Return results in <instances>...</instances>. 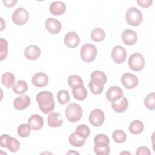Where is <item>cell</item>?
Wrapping results in <instances>:
<instances>
[{
  "mask_svg": "<svg viewBox=\"0 0 155 155\" xmlns=\"http://www.w3.org/2000/svg\"><path fill=\"white\" fill-rule=\"evenodd\" d=\"M36 99L39 105V109L42 113L48 114L54 110L55 104L51 92L42 91L37 94Z\"/></svg>",
  "mask_w": 155,
  "mask_h": 155,
  "instance_id": "1",
  "label": "cell"
},
{
  "mask_svg": "<svg viewBox=\"0 0 155 155\" xmlns=\"http://www.w3.org/2000/svg\"><path fill=\"white\" fill-rule=\"evenodd\" d=\"M65 115L67 120L70 122L79 121L82 116V110L80 105L76 103L68 104L65 110Z\"/></svg>",
  "mask_w": 155,
  "mask_h": 155,
  "instance_id": "2",
  "label": "cell"
},
{
  "mask_svg": "<svg viewBox=\"0 0 155 155\" xmlns=\"http://www.w3.org/2000/svg\"><path fill=\"white\" fill-rule=\"evenodd\" d=\"M97 50L96 46L92 44L87 43L82 45L80 50L81 59L85 62L89 63L93 61L97 55Z\"/></svg>",
  "mask_w": 155,
  "mask_h": 155,
  "instance_id": "3",
  "label": "cell"
},
{
  "mask_svg": "<svg viewBox=\"0 0 155 155\" xmlns=\"http://www.w3.org/2000/svg\"><path fill=\"white\" fill-rule=\"evenodd\" d=\"M125 19L127 22L132 26H138L140 24L143 19L142 12L136 7L129 8L125 13Z\"/></svg>",
  "mask_w": 155,
  "mask_h": 155,
  "instance_id": "4",
  "label": "cell"
},
{
  "mask_svg": "<svg viewBox=\"0 0 155 155\" xmlns=\"http://www.w3.org/2000/svg\"><path fill=\"white\" fill-rule=\"evenodd\" d=\"M0 143L1 147L7 148L12 153L17 152L20 148L19 142L7 134H3L1 136Z\"/></svg>",
  "mask_w": 155,
  "mask_h": 155,
  "instance_id": "5",
  "label": "cell"
},
{
  "mask_svg": "<svg viewBox=\"0 0 155 155\" xmlns=\"http://www.w3.org/2000/svg\"><path fill=\"white\" fill-rule=\"evenodd\" d=\"M128 64L130 69L134 71H139L143 68L145 60L141 54L134 53L129 57Z\"/></svg>",
  "mask_w": 155,
  "mask_h": 155,
  "instance_id": "6",
  "label": "cell"
},
{
  "mask_svg": "<svg viewBox=\"0 0 155 155\" xmlns=\"http://www.w3.org/2000/svg\"><path fill=\"white\" fill-rule=\"evenodd\" d=\"M28 19V13L27 10L23 7L17 8L12 14V20L15 24L22 25Z\"/></svg>",
  "mask_w": 155,
  "mask_h": 155,
  "instance_id": "7",
  "label": "cell"
},
{
  "mask_svg": "<svg viewBox=\"0 0 155 155\" xmlns=\"http://www.w3.org/2000/svg\"><path fill=\"white\" fill-rule=\"evenodd\" d=\"M88 119L90 123L93 126L99 127L103 124L105 120V115L102 110L99 108H96L91 111Z\"/></svg>",
  "mask_w": 155,
  "mask_h": 155,
  "instance_id": "8",
  "label": "cell"
},
{
  "mask_svg": "<svg viewBox=\"0 0 155 155\" xmlns=\"http://www.w3.org/2000/svg\"><path fill=\"white\" fill-rule=\"evenodd\" d=\"M111 58L117 64L123 63L127 57V51L121 45L114 46L111 50Z\"/></svg>",
  "mask_w": 155,
  "mask_h": 155,
  "instance_id": "9",
  "label": "cell"
},
{
  "mask_svg": "<svg viewBox=\"0 0 155 155\" xmlns=\"http://www.w3.org/2000/svg\"><path fill=\"white\" fill-rule=\"evenodd\" d=\"M121 82L126 88L133 89L137 85L138 79L136 75L130 73H126L121 77Z\"/></svg>",
  "mask_w": 155,
  "mask_h": 155,
  "instance_id": "10",
  "label": "cell"
},
{
  "mask_svg": "<svg viewBox=\"0 0 155 155\" xmlns=\"http://www.w3.org/2000/svg\"><path fill=\"white\" fill-rule=\"evenodd\" d=\"M45 28L52 34L59 33L62 28V25L59 21L53 18H48L45 21Z\"/></svg>",
  "mask_w": 155,
  "mask_h": 155,
  "instance_id": "11",
  "label": "cell"
},
{
  "mask_svg": "<svg viewBox=\"0 0 155 155\" xmlns=\"http://www.w3.org/2000/svg\"><path fill=\"white\" fill-rule=\"evenodd\" d=\"M128 106V99L123 96L111 102V107L113 110L117 113L124 112L127 109Z\"/></svg>",
  "mask_w": 155,
  "mask_h": 155,
  "instance_id": "12",
  "label": "cell"
},
{
  "mask_svg": "<svg viewBox=\"0 0 155 155\" xmlns=\"http://www.w3.org/2000/svg\"><path fill=\"white\" fill-rule=\"evenodd\" d=\"M31 100L28 96L25 94L17 97L13 102L14 108L17 110H23L27 108L30 104Z\"/></svg>",
  "mask_w": 155,
  "mask_h": 155,
  "instance_id": "13",
  "label": "cell"
},
{
  "mask_svg": "<svg viewBox=\"0 0 155 155\" xmlns=\"http://www.w3.org/2000/svg\"><path fill=\"white\" fill-rule=\"evenodd\" d=\"M122 40L124 43L127 45H134L137 40V33L130 29H126L122 33Z\"/></svg>",
  "mask_w": 155,
  "mask_h": 155,
  "instance_id": "14",
  "label": "cell"
},
{
  "mask_svg": "<svg viewBox=\"0 0 155 155\" xmlns=\"http://www.w3.org/2000/svg\"><path fill=\"white\" fill-rule=\"evenodd\" d=\"M79 42L80 38L74 31H70L67 33L64 37V43L66 46L69 48L76 47L79 45Z\"/></svg>",
  "mask_w": 155,
  "mask_h": 155,
  "instance_id": "15",
  "label": "cell"
},
{
  "mask_svg": "<svg viewBox=\"0 0 155 155\" xmlns=\"http://www.w3.org/2000/svg\"><path fill=\"white\" fill-rule=\"evenodd\" d=\"M90 79L91 83L98 86H104L107 81L105 74L100 70L94 71L90 75Z\"/></svg>",
  "mask_w": 155,
  "mask_h": 155,
  "instance_id": "16",
  "label": "cell"
},
{
  "mask_svg": "<svg viewBox=\"0 0 155 155\" xmlns=\"http://www.w3.org/2000/svg\"><path fill=\"white\" fill-rule=\"evenodd\" d=\"M41 49L36 45H30L27 46L24 50V56L27 59L36 60L41 55Z\"/></svg>",
  "mask_w": 155,
  "mask_h": 155,
  "instance_id": "17",
  "label": "cell"
},
{
  "mask_svg": "<svg viewBox=\"0 0 155 155\" xmlns=\"http://www.w3.org/2000/svg\"><path fill=\"white\" fill-rule=\"evenodd\" d=\"M32 84L36 87H43L46 86L48 82V76L43 73L39 72L32 77Z\"/></svg>",
  "mask_w": 155,
  "mask_h": 155,
  "instance_id": "18",
  "label": "cell"
},
{
  "mask_svg": "<svg viewBox=\"0 0 155 155\" xmlns=\"http://www.w3.org/2000/svg\"><path fill=\"white\" fill-rule=\"evenodd\" d=\"M49 10L50 13L53 15H61L65 12L66 5L61 1H53L50 4Z\"/></svg>",
  "mask_w": 155,
  "mask_h": 155,
  "instance_id": "19",
  "label": "cell"
},
{
  "mask_svg": "<svg viewBox=\"0 0 155 155\" xmlns=\"http://www.w3.org/2000/svg\"><path fill=\"white\" fill-rule=\"evenodd\" d=\"M47 123L50 127H59L63 123L62 115L58 112H53L50 113L47 118Z\"/></svg>",
  "mask_w": 155,
  "mask_h": 155,
  "instance_id": "20",
  "label": "cell"
},
{
  "mask_svg": "<svg viewBox=\"0 0 155 155\" xmlns=\"http://www.w3.org/2000/svg\"><path fill=\"white\" fill-rule=\"evenodd\" d=\"M28 124L33 130H38L42 128L44 125L42 117L38 114L31 115L28 119Z\"/></svg>",
  "mask_w": 155,
  "mask_h": 155,
  "instance_id": "21",
  "label": "cell"
},
{
  "mask_svg": "<svg viewBox=\"0 0 155 155\" xmlns=\"http://www.w3.org/2000/svg\"><path fill=\"white\" fill-rule=\"evenodd\" d=\"M123 90L119 86H112L110 87L106 93L107 99L112 102L123 96Z\"/></svg>",
  "mask_w": 155,
  "mask_h": 155,
  "instance_id": "22",
  "label": "cell"
},
{
  "mask_svg": "<svg viewBox=\"0 0 155 155\" xmlns=\"http://www.w3.org/2000/svg\"><path fill=\"white\" fill-rule=\"evenodd\" d=\"M72 94L76 99L83 101L87 97L88 93L84 85H81L72 88Z\"/></svg>",
  "mask_w": 155,
  "mask_h": 155,
  "instance_id": "23",
  "label": "cell"
},
{
  "mask_svg": "<svg viewBox=\"0 0 155 155\" xmlns=\"http://www.w3.org/2000/svg\"><path fill=\"white\" fill-rule=\"evenodd\" d=\"M15 75L11 72H5L1 76V82L7 88L12 87L15 84Z\"/></svg>",
  "mask_w": 155,
  "mask_h": 155,
  "instance_id": "24",
  "label": "cell"
},
{
  "mask_svg": "<svg viewBox=\"0 0 155 155\" xmlns=\"http://www.w3.org/2000/svg\"><path fill=\"white\" fill-rule=\"evenodd\" d=\"M69 143L76 147H81L85 143V139L78 134L76 132L71 133L68 138Z\"/></svg>",
  "mask_w": 155,
  "mask_h": 155,
  "instance_id": "25",
  "label": "cell"
},
{
  "mask_svg": "<svg viewBox=\"0 0 155 155\" xmlns=\"http://www.w3.org/2000/svg\"><path fill=\"white\" fill-rule=\"evenodd\" d=\"M144 125L140 120H134L129 125V131L133 134H138L142 132Z\"/></svg>",
  "mask_w": 155,
  "mask_h": 155,
  "instance_id": "26",
  "label": "cell"
},
{
  "mask_svg": "<svg viewBox=\"0 0 155 155\" xmlns=\"http://www.w3.org/2000/svg\"><path fill=\"white\" fill-rule=\"evenodd\" d=\"M12 88L15 93L22 94L27 91L28 85L25 81L23 80H19L13 85Z\"/></svg>",
  "mask_w": 155,
  "mask_h": 155,
  "instance_id": "27",
  "label": "cell"
},
{
  "mask_svg": "<svg viewBox=\"0 0 155 155\" xmlns=\"http://www.w3.org/2000/svg\"><path fill=\"white\" fill-rule=\"evenodd\" d=\"M90 37L95 42H101L105 38V32L101 28H96L91 32Z\"/></svg>",
  "mask_w": 155,
  "mask_h": 155,
  "instance_id": "28",
  "label": "cell"
},
{
  "mask_svg": "<svg viewBox=\"0 0 155 155\" xmlns=\"http://www.w3.org/2000/svg\"><path fill=\"white\" fill-rule=\"evenodd\" d=\"M112 137L115 142L117 143H121L126 140L127 135L123 130H116L113 133Z\"/></svg>",
  "mask_w": 155,
  "mask_h": 155,
  "instance_id": "29",
  "label": "cell"
},
{
  "mask_svg": "<svg viewBox=\"0 0 155 155\" xmlns=\"http://www.w3.org/2000/svg\"><path fill=\"white\" fill-rule=\"evenodd\" d=\"M57 99L58 102L62 105L67 104L70 99V94L66 90H59L57 93Z\"/></svg>",
  "mask_w": 155,
  "mask_h": 155,
  "instance_id": "30",
  "label": "cell"
},
{
  "mask_svg": "<svg viewBox=\"0 0 155 155\" xmlns=\"http://www.w3.org/2000/svg\"><path fill=\"white\" fill-rule=\"evenodd\" d=\"M31 129L28 124H22L18 128V134L21 137H27L30 134Z\"/></svg>",
  "mask_w": 155,
  "mask_h": 155,
  "instance_id": "31",
  "label": "cell"
},
{
  "mask_svg": "<svg viewBox=\"0 0 155 155\" xmlns=\"http://www.w3.org/2000/svg\"><path fill=\"white\" fill-rule=\"evenodd\" d=\"M145 107L150 110H154L155 108V93H149L144 99Z\"/></svg>",
  "mask_w": 155,
  "mask_h": 155,
  "instance_id": "32",
  "label": "cell"
},
{
  "mask_svg": "<svg viewBox=\"0 0 155 155\" xmlns=\"http://www.w3.org/2000/svg\"><path fill=\"white\" fill-rule=\"evenodd\" d=\"M67 82L71 88L78 85H83V81L82 78L76 74L70 75L68 78Z\"/></svg>",
  "mask_w": 155,
  "mask_h": 155,
  "instance_id": "33",
  "label": "cell"
},
{
  "mask_svg": "<svg viewBox=\"0 0 155 155\" xmlns=\"http://www.w3.org/2000/svg\"><path fill=\"white\" fill-rule=\"evenodd\" d=\"M8 54V42L2 38H0V60L3 61Z\"/></svg>",
  "mask_w": 155,
  "mask_h": 155,
  "instance_id": "34",
  "label": "cell"
},
{
  "mask_svg": "<svg viewBox=\"0 0 155 155\" xmlns=\"http://www.w3.org/2000/svg\"><path fill=\"white\" fill-rule=\"evenodd\" d=\"M75 132L81 137L86 139L90 134V130L85 124H81L76 127Z\"/></svg>",
  "mask_w": 155,
  "mask_h": 155,
  "instance_id": "35",
  "label": "cell"
},
{
  "mask_svg": "<svg viewBox=\"0 0 155 155\" xmlns=\"http://www.w3.org/2000/svg\"><path fill=\"white\" fill-rule=\"evenodd\" d=\"M94 153L97 155H108L110 152L108 145H94Z\"/></svg>",
  "mask_w": 155,
  "mask_h": 155,
  "instance_id": "36",
  "label": "cell"
},
{
  "mask_svg": "<svg viewBox=\"0 0 155 155\" xmlns=\"http://www.w3.org/2000/svg\"><path fill=\"white\" fill-rule=\"evenodd\" d=\"M94 145H108L110 139L108 137L104 134L96 135L94 138Z\"/></svg>",
  "mask_w": 155,
  "mask_h": 155,
  "instance_id": "37",
  "label": "cell"
},
{
  "mask_svg": "<svg viewBox=\"0 0 155 155\" xmlns=\"http://www.w3.org/2000/svg\"><path fill=\"white\" fill-rule=\"evenodd\" d=\"M88 86H89V88H90L91 93L94 94H99L102 93V91L104 90V87L96 85L90 82H89Z\"/></svg>",
  "mask_w": 155,
  "mask_h": 155,
  "instance_id": "38",
  "label": "cell"
},
{
  "mask_svg": "<svg viewBox=\"0 0 155 155\" xmlns=\"http://www.w3.org/2000/svg\"><path fill=\"white\" fill-rule=\"evenodd\" d=\"M136 154L137 155H141V154H147L150 155L151 154V152L150 150L146 147H139L136 151Z\"/></svg>",
  "mask_w": 155,
  "mask_h": 155,
  "instance_id": "39",
  "label": "cell"
},
{
  "mask_svg": "<svg viewBox=\"0 0 155 155\" xmlns=\"http://www.w3.org/2000/svg\"><path fill=\"white\" fill-rule=\"evenodd\" d=\"M137 4L143 8H147L150 7L153 2L152 0H137Z\"/></svg>",
  "mask_w": 155,
  "mask_h": 155,
  "instance_id": "40",
  "label": "cell"
},
{
  "mask_svg": "<svg viewBox=\"0 0 155 155\" xmlns=\"http://www.w3.org/2000/svg\"><path fill=\"white\" fill-rule=\"evenodd\" d=\"M2 2L5 7L10 8L15 5L17 2V0H3Z\"/></svg>",
  "mask_w": 155,
  "mask_h": 155,
  "instance_id": "41",
  "label": "cell"
}]
</instances>
